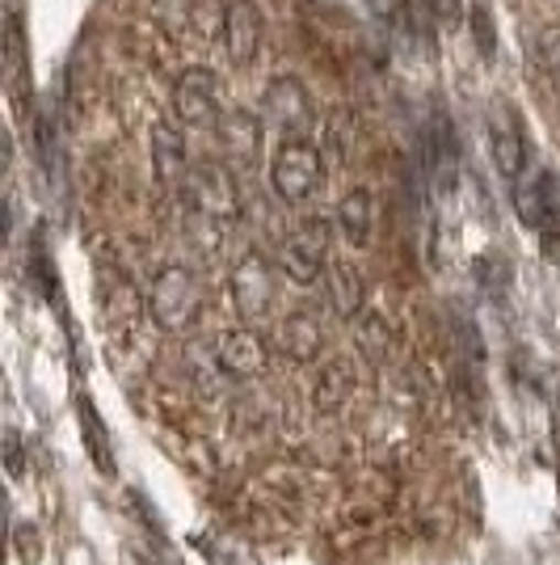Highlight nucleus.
<instances>
[{
    "instance_id": "1",
    "label": "nucleus",
    "mask_w": 560,
    "mask_h": 565,
    "mask_svg": "<svg viewBox=\"0 0 560 565\" xmlns=\"http://www.w3.org/2000/svg\"><path fill=\"white\" fill-rule=\"evenodd\" d=\"M203 312V282L190 266H164L152 279L148 291V317L157 321V330L164 333H186L194 330Z\"/></svg>"
},
{
    "instance_id": "2",
    "label": "nucleus",
    "mask_w": 560,
    "mask_h": 565,
    "mask_svg": "<svg viewBox=\"0 0 560 565\" xmlns=\"http://www.w3.org/2000/svg\"><path fill=\"white\" fill-rule=\"evenodd\" d=\"M325 178V152L304 136H282L279 152H274V166H270V186L282 203L300 207L308 203Z\"/></svg>"
},
{
    "instance_id": "3",
    "label": "nucleus",
    "mask_w": 560,
    "mask_h": 565,
    "mask_svg": "<svg viewBox=\"0 0 560 565\" xmlns=\"http://www.w3.org/2000/svg\"><path fill=\"white\" fill-rule=\"evenodd\" d=\"M510 199L518 220H523V228L548 236V241L560 236V178L552 169L531 161L510 182Z\"/></svg>"
},
{
    "instance_id": "4",
    "label": "nucleus",
    "mask_w": 560,
    "mask_h": 565,
    "mask_svg": "<svg viewBox=\"0 0 560 565\" xmlns=\"http://www.w3.org/2000/svg\"><path fill=\"white\" fill-rule=\"evenodd\" d=\"M329 241H333V224L325 215H308L279 245L282 275L291 282H316L329 270Z\"/></svg>"
},
{
    "instance_id": "5",
    "label": "nucleus",
    "mask_w": 560,
    "mask_h": 565,
    "mask_svg": "<svg viewBox=\"0 0 560 565\" xmlns=\"http://www.w3.org/2000/svg\"><path fill=\"white\" fill-rule=\"evenodd\" d=\"M182 199H186V212L211 215L219 224H228L240 215V186H236V173L224 166H194L182 182Z\"/></svg>"
},
{
    "instance_id": "6",
    "label": "nucleus",
    "mask_w": 560,
    "mask_h": 565,
    "mask_svg": "<svg viewBox=\"0 0 560 565\" xmlns=\"http://www.w3.org/2000/svg\"><path fill=\"white\" fill-rule=\"evenodd\" d=\"M228 291H233L236 317H240L245 326H257V321H266V317H270V305H274V270H270L266 254L249 249L245 258L236 262Z\"/></svg>"
},
{
    "instance_id": "7",
    "label": "nucleus",
    "mask_w": 560,
    "mask_h": 565,
    "mask_svg": "<svg viewBox=\"0 0 560 565\" xmlns=\"http://www.w3.org/2000/svg\"><path fill=\"white\" fill-rule=\"evenodd\" d=\"M261 118L282 131V136H308L312 127V94L300 76H274L266 89H261Z\"/></svg>"
},
{
    "instance_id": "8",
    "label": "nucleus",
    "mask_w": 560,
    "mask_h": 565,
    "mask_svg": "<svg viewBox=\"0 0 560 565\" xmlns=\"http://www.w3.org/2000/svg\"><path fill=\"white\" fill-rule=\"evenodd\" d=\"M173 115L186 127H215L224 118L215 72L198 64V68H186L173 81Z\"/></svg>"
},
{
    "instance_id": "9",
    "label": "nucleus",
    "mask_w": 560,
    "mask_h": 565,
    "mask_svg": "<svg viewBox=\"0 0 560 565\" xmlns=\"http://www.w3.org/2000/svg\"><path fill=\"white\" fill-rule=\"evenodd\" d=\"M489 148H493V166H497V173H502L506 182H514L523 169L531 166L523 127H518V115H514L506 102H497L489 110Z\"/></svg>"
},
{
    "instance_id": "10",
    "label": "nucleus",
    "mask_w": 560,
    "mask_h": 565,
    "mask_svg": "<svg viewBox=\"0 0 560 565\" xmlns=\"http://www.w3.org/2000/svg\"><path fill=\"white\" fill-rule=\"evenodd\" d=\"M224 51L236 68H249L261 51V9L254 0H228L224 9Z\"/></svg>"
},
{
    "instance_id": "11",
    "label": "nucleus",
    "mask_w": 560,
    "mask_h": 565,
    "mask_svg": "<svg viewBox=\"0 0 560 565\" xmlns=\"http://www.w3.org/2000/svg\"><path fill=\"white\" fill-rule=\"evenodd\" d=\"M215 354H219V363H224V372L233 380H254L266 372V363H270V351H266V342H261V333L254 326H240V330H228L219 342H215Z\"/></svg>"
},
{
    "instance_id": "12",
    "label": "nucleus",
    "mask_w": 560,
    "mask_h": 565,
    "mask_svg": "<svg viewBox=\"0 0 560 565\" xmlns=\"http://www.w3.org/2000/svg\"><path fill=\"white\" fill-rule=\"evenodd\" d=\"M152 173H157L161 186H182L190 173L186 136H182V127L169 122V118H161V122L152 127Z\"/></svg>"
},
{
    "instance_id": "13",
    "label": "nucleus",
    "mask_w": 560,
    "mask_h": 565,
    "mask_svg": "<svg viewBox=\"0 0 560 565\" xmlns=\"http://www.w3.org/2000/svg\"><path fill=\"white\" fill-rule=\"evenodd\" d=\"M261 118L254 110H224V118L215 122V136L224 143V152L233 157L236 166H254L261 157Z\"/></svg>"
},
{
    "instance_id": "14",
    "label": "nucleus",
    "mask_w": 560,
    "mask_h": 565,
    "mask_svg": "<svg viewBox=\"0 0 560 565\" xmlns=\"http://www.w3.org/2000/svg\"><path fill=\"white\" fill-rule=\"evenodd\" d=\"M325 300L337 321H358L363 317L367 287H363V275L354 270L351 262H333L325 270Z\"/></svg>"
},
{
    "instance_id": "15",
    "label": "nucleus",
    "mask_w": 560,
    "mask_h": 565,
    "mask_svg": "<svg viewBox=\"0 0 560 565\" xmlns=\"http://www.w3.org/2000/svg\"><path fill=\"white\" fill-rule=\"evenodd\" d=\"M325 347V326L316 321V312H291L279 326V351L295 363H312Z\"/></svg>"
},
{
    "instance_id": "16",
    "label": "nucleus",
    "mask_w": 560,
    "mask_h": 565,
    "mask_svg": "<svg viewBox=\"0 0 560 565\" xmlns=\"http://www.w3.org/2000/svg\"><path fill=\"white\" fill-rule=\"evenodd\" d=\"M337 228H342V236L351 241L354 249H367V245H371V233H375L371 190H363V186L346 190V199L337 203Z\"/></svg>"
},
{
    "instance_id": "17",
    "label": "nucleus",
    "mask_w": 560,
    "mask_h": 565,
    "mask_svg": "<svg viewBox=\"0 0 560 565\" xmlns=\"http://www.w3.org/2000/svg\"><path fill=\"white\" fill-rule=\"evenodd\" d=\"M76 409H80V430H85V444H89V456H94V465L101 472H115V456H110V435H106V426L97 418L94 401L80 397L76 401Z\"/></svg>"
},
{
    "instance_id": "18",
    "label": "nucleus",
    "mask_w": 560,
    "mask_h": 565,
    "mask_svg": "<svg viewBox=\"0 0 560 565\" xmlns=\"http://www.w3.org/2000/svg\"><path fill=\"white\" fill-rule=\"evenodd\" d=\"M351 140H354V122L346 110H333L325 118V140H321V152H325V166L342 169L351 161Z\"/></svg>"
},
{
    "instance_id": "19",
    "label": "nucleus",
    "mask_w": 560,
    "mask_h": 565,
    "mask_svg": "<svg viewBox=\"0 0 560 565\" xmlns=\"http://www.w3.org/2000/svg\"><path fill=\"white\" fill-rule=\"evenodd\" d=\"M358 351H363L367 363H384L388 351H392V330L384 326L379 312H363L358 317Z\"/></svg>"
},
{
    "instance_id": "20",
    "label": "nucleus",
    "mask_w": 560,
    "mask_h": 565,
    "mask_svg": "<svg viewBox=\"0 0 560 565\" xmlns=\"http://www.w3.org/2000/svg\"><path fill=\"white\" fill-rule=\"evenodd\" d=\"M351 384H354V376H351V367L346 363H329L325 372H321V380H316V405L321 409H337L342 401L351 397Z\"/></svg>"
},
{
    "instance_id": "21",
    "label": "nucleus",
    "mask_w": 560,
    "mask_h": 565,
    "mask_svg": "<svg viewBox=\"0 0 560 565\" xmlns=\"http://www.w3.org/2000/svg\"><path fill=\"white\" fill-rule=\"evenodd\" d=\"M198 548H207V562L211 565H257L245 548H236V544L228 541H215V536H198Z\"/></svg>"
},
{
    "instance_id": "22",
    "label": "nucleus",
    "mask_w": 560,
    "mask_h": 565,
    "mask_svg": "<svg viewBox=\"0 0 560 565\" xmlns=\"http://www.w3.org/2000/svg\"><path fill=\"white\" fill-rule=\"evenodd\" d=\"M539 64L548 72H560V25H548V30H539Z\"/></svg>"
},
{
    "instance_id": "23",
    "label": "nucleus",
    "mask_w": 560,
    "mask_h": 565,
    "mask_svg": "<svg viewBox=\"0 0 560 565\" xmlns=\"http://www.w3.org/2000/svg\"><path fill=\"white\" fill-rule=\"evenodd\" d=\"M4 465H9V477H22V435L13 426L4 430Z\"/></svg>"
},
{
    "instance_id": "24",
    "label": "nucleus",
    "mask_w": 560,
    "mask_h": 565,
    "mask_svg": "<svg viewBox=\"0 0 560 565\" xmlns=\"http://www.w3.org/2000/svg\"><path fill=\"white\" fill-rule=\"evenodd\" d=\"M426 9H430L434 18H443V22H455V18H460V0H426Z\"/></svg>"
},
{
    "instance_id": "25",
    "label": "nucleus",
    "mask_w": 560,
    "mask_h": 565,
    "mask_svg": "<svg viewBox=\"0 0 560 565\" xmlns=\"http://www.w3.org/2000/svg\"><path fill=\"white\" fill-rule=\"evenodd\" d=\"M557 456H560V405H557Z\"/></svg>"
}]
</instances>
